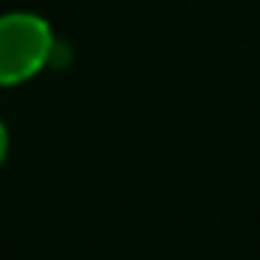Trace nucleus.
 <instances>
[{"label": "nucleus", "instance_id": "obj_1", "mask_svg": "<svg viewBox=\"0 0 260 260\" xmlns=\"http://www.w3.org/2000/svg\"><path fill=\"white\" fill-rule=\"evenodd\" d=\"M55 34L40 13H0V86L34 80L52 58Z\"/></svg>", "mask_w": 260, "mask_h": 260}, {"label": "nucleus", "instance_id": "obj_2", "mask_svg": "<svg viewBox=\"0 0 260 260\" xmlns=\"http://www.w3.org/2000/svg\"><path fill=\"white\" fill-rule=\"evenodd\" d=\"M7 153H10V132H7V122L0 119V166L7 162Z\"/></svg>", "mask_w": 260, "mask_h": 260}]
</instances>
